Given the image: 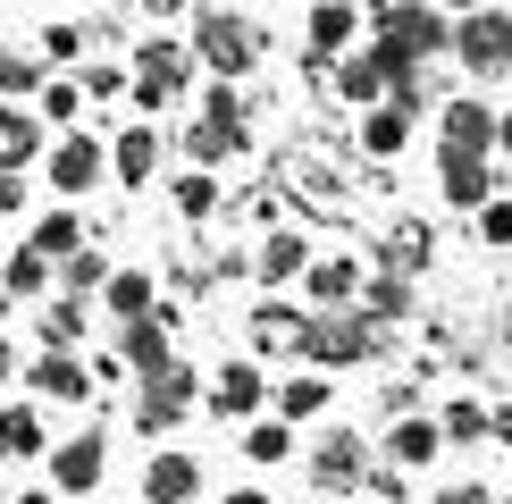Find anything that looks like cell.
Returning a JSON list of instances; mask_svg holds the SVG:
<instances>
[{"label": "cell", "mask_w": 512, "mask_h": 504, "mask_svg": "<svg viewBox=\"0 0 512 504\" xmlns=\"http://www.w3.org/2000/svg\"><path fill=\"white\" fill-rule=\"evenodd\" d=\"M101 471H110V437H101V429H76V437L51 446V488L59 496H93Z\"/></svg>", "instance_id": "7c38bea8"}, {"label": "cell", "mask_w": 512, "mask_h": 504, "mask_svg": "<svg viewBox=\"0 0 512 504\" xmlns=\"http://www.w3.org/2000/svg\"><path fill=\"white\" fill-rule=\"evenodd\" d=\"M84 328H93V311H84V294H42V345H84Z\"/></svg>", "instance_id": "83f0119b"}, {"label": "cell", "mask_w": 512, "mask_h": 504, "mask_svg": "<svg viewBox=\"0 0 512 504\" xmlns=\"http://www.w3.org/2000/svg\"><path fill=\"white\" fill-rule=\"evenodd\" d=\"M328 395H336V387H328V370H294V378H277V412H286L294 429L328 412Z\"/></svg>", "instance_id": "484cf974"}, {"label": "cell", "mask_w": 512, "mask_h": 504, "mask_svg": "<svg viewBox=\"0 0 512 504\" xmlns=\"http://www.w3.org/2000/svg\"><path fill=\"white\" fill-rule=\"evenodd\" d=\"M168 202H177V219H210L227 194H219V177H210V168H185V177L168 185Z\"/></svg>", "instance_id": "e575fe53"}, {"label": "cell", "mask_w": 512, "mask_h": 504, "mask_svg": "<svg viewBox=\"0 0 512 504\" xmlns=\"http://www.w3.org/2000/svg\"><path fill=\"white\" fill-rule=\"evenodd\" d=\"M26 244H42V252H51V261H68L76 244H93V227H84L76 210L59 202V210H42V219H34V236H26Z\"/></svg>", "instance_id": "d6a6232c"}, {"label": "cell", "mask_w": 512, "mask_h": 504, "mask_svg": "<svg viewBox=\"0 0 512 504\" xmlns=\"http://www.w3.org/2000/svg\"><path fill=\"white\" fill-rule=\"evenodd\" d=\"M118 362H126V378H160L177 362V303H160L152 320H126L118 328Z\"/></svg>", "instance_id": "ba28073f"}, {"label": "cell", "mask_w": 512, "mask_h": 504, "mask_svg": "<svg viewBox=\"0 0 512 504\" xmlns=\"http://www.w3.org/2000/svg\"><path fill=\"white\" fill-rule=\"evenodd\" d=\"M311 488L319 496H353V488H370V446H361L353 429H328L311 446Z\"/></svg>", "instance_id": "9c48e42d"}, {"label": "cell", "mask_w": 512, "mask_h": 504, "mask_svg": "<svg viewBox=\"0 0 512 504\" xmlns=\"http://www.w3.org/2000/svg\"><path fill=\"white\" fill-rule=\"evenodd\" d=\"M504 9H512V0H504Z\"/></svg>", "instance_id": "f5cc1de1"}, {"label": "cell", "mask_w": 512, "mask_h": 504, "mask_svg": "<svg viewBox=\"0 0 512 504\" xmlns=\"http://www.w3.org/2000/svg\"><path fill=\"white\" fill-rule=\"evenodd\" d=\"M445 9H454V17H462V9H487V0H445Z\"/></svg>", "instance_id": "681fc988"}, {"label": "cell", "mask_w": 512, "mask_h": 504, "mask_svg": "<svg viewBox=\"0 0 512 504\" xmlns=\"http://www.w3.org/2000/svg\"><path fill=\"white\" fill-rule=\"evenodd\" d=\"M437 504H496V488H479V479H462V488H445Z\"/></svg>", "instance_id": "b9f144b4"}, {"label": "cell", "mask_w": 512, "mask_h": 504, "mask_svg": "<svg viewBox=\"0 0 512 504\" xmlns=\"http://www.w3.org/2000/svg\"><path fill=\"white\" fill-rule=\"evenodd\" d=\"M0 286H9L17 303H42V294H59V261L42 244H9L0 252Z\"/></svg>", "instance_id": "44dd1931"}, {"label": "cell", "mask_w": 512, "mask_h": 504, "mask_svg": "<svg viewBox=\"0 0 512 504\" xmlns=\"http://www.w3.org/2000/svg\"><path fill=\"white\" fill-rule=\"evenodd\" d=\"M17 504H59V496H51V488H34V496H17Z\"/></svg>", "instance_id": "c3c4849f"}, {"label": "cell", "mask_w": 512, "mask_h": 504, "mask_svg": "<svg viewBox=\"0 0 512 504\" xmlns=\"http://www.w3.org/2000/svg\"><path fill=\"white\" fill-rule=\"evenodd\" d=\"M361 0H311L303 9V51H311V68H328V59H345L353 42H361Z\"/></svg>", "instance_id": "30bf717a"}, {"label": "cell", "mask_w": 512, "mask_h": 504, "mask_svg": "<svg viewBox=\"0 0 512 504\" xmlns=\"http://www.w3.org/2000/svg\"><path fill=\"white\" fill-rule=\"evenodd\" d=\"M437 420H445V446H487V404L479 395H454Z\"/></svg>", "instance_id": "d590c367"}, {"label": "cell", "mask_w": 512, "mask_h": 504, "mask_svg": "<svg viewBox=\"0 0 512 504\" xmlns=\"http://www.w3.org/2000/svg\"><path fill=\"white\" fill-rule=\"evenodd\" d=\"M437 454H445V420H429V412H395L387 420V462L395 471H429Z\"/></svg>", "instance_id": "ac0fdd59"}, {"label": "cell", "mask_w": 512, "mask_h": 504, "mask_svg": "<svg viewBox=\"0 0 512 504\" xmlns=\"http://www.w3.org/2000/svg\"><path fill=\"white\" fill-rule=\"evenodd\" d=\"M496 160H512V110L496 118Z\"/></svg>", "instance_id": "f6af8a7d"}, {"label": "cell", "mask_w": 512, "mask_h": 504, "mask_svg": "<svg viewBox=\"0 0 512 504\" xmlns=\"http://www.w3.org/2000/svg\"><path fill=\"white\" fill-rule=\"evenodd\" d=\"M9 378H26V362H17V345L0 336V387H9Z\"/></svg>", "instance_id": "ee69618b"}, {"label": "cell", "mask_w": 512, "mask_h": 504, "mask_svg": "<svg viewBox=\"0 0 512 504\" xmlns=\"http://www.w3.org/2000/svg\"><path fill=\"white\" fill-rule=\"evenodd\" d=\"M429 261H437V227H429V219H395L387 236H378V269H403V278H420Z\"/></svg>", "instance_id": "cb8c5ba5"}, {"label": "cell", "mask_w": 512, "mask_h": 504, "mask_svg": "<svg viewBox=\"0 0 512 504\" xmlns=\"http://www.w3.org/2000/svg\"><path fill=\"white\" fill-rule=\"evenodd\" d=\"M487 160L496 152H437V194L454 210H471V219H479V202H496V168Z\"/></svg>", "instance_id": "5bb4252c"}, {"label": "cell", "mask_w": 512, "mask_h": 504, "mask_svg": "<svg viewBox=\"0 0 512 504\" xmlns=\"http://www.w3.org/2000/svg\"><path fill=\"white\" fill-rule=\"evenodd\" d=\"M328 76H336V101H353V110H370V101H387V59L361 42V51L345 59H328Z\"/></svg>", "instance_id": "603a6c76"}, {"label": "cell", "mask_w": 512, "mask_h": 504, "mask_svg": "<svg viewBox=\"0 0 512 504\" xmlns=\"http://www.w3.org/2000/svg\"><path fill=\"white\" fill-rule=\"evenodd\" d=\"M194 59H202L210 76H236V84H244V76L269 59V34L252 26L244 9H227V0H219V9H202V17H194Z\"/></svg>", "instance_id": "3957f363"}, {"label": "cell", "mask_w": 512, "mask_h": 504, "mask_svg": "<svg viewBox=\"0 0 512 504\" xmlns=\"http://www.w3.org/2000/svg\"><path fill=\"white\" fill-rule=\"evenodd\" d=\"M303 328H311V311H277V303L252 311V345L261 353H303Z\"/></svg>", "instance_id": "f546056e"}, {"label": "cell", "mask_w": 512, "mask_h": 504, "mask_svg": "<svg viewBox=\"0 0 512 504\" xmlns=\"http://www.w3.org/2000/svg\"><path fill=\"white\" fill-rule=\"evenodd\" d=\"M202 454H185V446H160L152 462H143V504H194L202 496Z\"/></svg>", "instance_id": "9a60e30c"}, {"label": "cell", "mask_w": 512, "mask_h": 504, "mask_svg": "<svg viewBox=\"0 0 512 504\" xmlns=\"http://www.w3.org/2000/svg\"><path fill=\"white\" fill-rule=\"evenodd\" d=\"M202 395H210V387H202L185 362H168L160 378H135V437H168V429H185Z\"/></svg>", "instance_id": "5b68a950"}, {"label": "cell", "mask_w": 512, "mask_h": 504, "mask_svg": "<svg viewBox=\"0 0 512 504\" xmlns=\"http://www.w3.org/2000/svg\"><path fill=\"white\" fill-rule=\"evenodd\" d=\"M118 93H135V68H118V59H93V68H84V101H118Z\"/></svg>", "instance_id": "74e56055"}, {"label": "cell", "mask_w": 512, "mask_h": 504, "mask_svg": "<svg viewBox=\"0 0 512 504\" xmlns=\"http://www.w3.org/2000/svg\"><path fill=\"white\" fill-rule=\"evenodd\" d=\"M135 9H143V17H177L185 0H135Z\"/></svg>", "instance_id": "bcb514c9"}, {"label": "cell", "mask_w": 512, "mask_h": 504, "mask_svg": "<svg viewBox=\"0 0 512 504\" xmlns=\"http://www.w3.org/2000/svg\"><path fill=\"white\" fill-rule=\"evenodd\" d=\"M0 454H9V462L51 454V437H42V412H34V404H0Z\"/></svg>", "instance_id": "4316f807"}, {"label": "cell", "mask_w": 512, "mask_h": 504, "mask_svg": "<svg viewBox=\"0 0 512 504\" xmlns=\"http://www.w3.org/2000/svg\"><path fill=\"white\" fill-rule=\"evenodd\" d=\"M42 84H51V59H42V51H17V42H9V51H0V101H34Z\"/></svg>", "instance_id": "4dcf8cb0"}, {"label": "cell", "mask_w": 512, "mask_h": 504, "mask_svg": "<svg viewBox=\"0 0 512 504\" xmlns=\"http://www.w3.org/2000/svg\"><path fill=\"white\" fill-rule=\"evenodd\" d=\"M26 210V168H0V219H17Z\"/></svg>", "instance_id": "60d3db41"}, {"label": "cell", "mask_w": 512, "mask_h": 504, "mask_svg": "<svg viewBox=\"0 0 512 504\" xmlns=\"http://www.w3.org/2000/svg\"><path fill=\"white\" fill-rule=\"evenodd\" d=\"M311 261H319V252H311L303 227H269V236L252 244V278H261V286H303Z\"/></svg>", "instance_id": "2e32d148"}, {"label": "cell", "mask_w": 512, "mask_h": 504, "mask_svg": "<svg viewBox=\"0 0 512 504\" xmlns=\"http://www.w3.org/2000/svg\"><path fill=\"white\" fill-rule=\"evenodd\" d=\"M110 177L126 185V194L160 177V135H152L143 118H135V126H118V135H110Z\"/></svg>", "instance_id": "ffe728a7"}, {"label": "cell", "mask_w": 512, "mask_h": 504, "mask_svg": "<svg viewBox=\"0 0 512 504\" xmlns=\"http://www.w3.org/2000/svg\"><path fill=\"white\" fill-rule=\"evenodd\" d=\"M454 68L471 76V84L512 76V9H504V0H487V9H462V17H454Z\"/></svg>", "instance_id": "277c9868"}, {"label": "cell", "mask_w": 512, "mask_h": 504, "mask_svg": "<svg viewBox=\"0 0 512 504\" xmlns=\"http://www.w3.org/2000/svg\"><path fill=\"white\" fill-rule=\"evenodd\" d=\"M387 504H403V496H387Z\"/></svg>", "instance_id": "816d5d0a"}, {"label": "cell", "mask_w": 512, "mask_h": 504, "mask_svg": "<svg viewBox=\"0 0 512 504\" xmlns=\"http://www.w3.org/2000/svg\"><path fill=\"white\" fill-rule=\"evenodd\" d=\"M26 387L42 395V404H84L101 378H93V362H84L76 345H42L34 362H26Z\"/></svg>", "instance_id": "8fae6325"}, {"label": "cell", "mask_w": 512, "mask_h": 504, "mask_svg": "<svg viewBox=\"0 0 512 504\" xmlns=\"http://www.w3.org/2000/svg\"><path fill=\"white\" fill-rule=\"evenodd\" d=\"M9 303H17V294H9V286H0V320H9Z\"/></svg>", "instance_id": "f907efd6"}, {"label": "cell", "mask_w": 512, "mask_h": 504, "mask_svg": "<svg viewBox=\"0 0 512 504\" xmlns=\"http://www.w3.org/2000/svg\"><path fill=\"white\" fill-rule=\"evenodd\" d=\"M412 126H420V110L370 101V110H361V152H370V160H403V152H412Z\"/></svg>", "instance_id": "d6986e66"}, {"label": "cell", "mask_w": 512, "mask_h": 504, "mask_svg": "<svg viewBox=\"0 0 512 504\" xmlns=\"http://www.w3.org/2000/svg\"><path fill=\"white\" fill-rule=\"evenodd\" d=\"M126 68H135V93H126V101L152 118V110H177V101H194V68H202V59H194V42H185V34H143Z\"/></svg>", "instance_id": "6da1fadb"}, {"label": "cell", "mask_w": 512, "mask_h": 504, "mask_svg": "<svg viewBox=\"0 0 512 504\" xmlns=\"http://www.w3.org/2000/svg\"><path fill=\"white\" fill-rule=\"evenodd\" d=\"M361 311H370L378 328H395V320H412V278H403V269H378V278L361 286Z\"/></svg>", "instance_id": "f1b7e54d"}, {"label": "cell", "mask_w": 512, "mask_h": 504, "mask_svg": "<svg viewBox=\"0 0 512 504\" xmlns=\"http://www.w3.org/2000/svg\"><path fill=\"white\" fill-rule=\"evenodd\" d=\"M269 395H277V387H269L261 362H219V370H210V395H202V404L219 412V420H261Z\"/></svg>", "instance_id": "4fadbf2b"}, {"label": "cell", "mask_w": 512, "mask_h": 504, "mask_svg": "<svg viewBox=\"0 0 512 504\" xmlns=\"http://www.w3.org/2000/svg\"><path fill=\"white\" fill-rule=\"evenodd\" d=\"M59 286H68V294H101V286H110V261H101V244H76L68 261H59Z\"/></svg>", "instance_id": "8d00e7d4"}, {"label": "cell", "mask_w": 512, "mask_h": 504, "mask_svg": "<svg viewBox=\"0 0 512 504\" xmlns=\"http://www.w3.org/2000/svg\"><path fill=\"white\" fill-rule=\"evenodd\" d=\"M84 42H93L84 26H42V42H34V51L51 59V68H76V59H84Z\"/></svg>", "instance_id": "f35d334b"}, {"label": "cell", "mask_w": 512, "mask_h": 504, "mask_svg": "<svg viewBox=\"0 0 512 504\" xmlns=\"http://www.w3.org/2000/svg\"><path fill=\"white\" fill-rule=\"evenodd\" d=\"M378 353H387V328H378L361 303L311 311V328H303V362L311 370H361V362H378Z\"/></svg>", "instance_id": "7a4b0ae2"}, {"label": "cell", "mask_w": 512, "mask_h": 504, "mask_svg": "<svg viewBox=\"0 0 512 504\" xmlns=\"http://www.w3.org/2000/svg\"><path fill=\"white\" fill-rule=\"evenodd\" d=\"M51 135H42V110L26 101H0V168H42Z\"/></svg>", "instance_id": "7402d4cb"}, {"label": "cell", "mask_w": 512, "mask_h": 504, "mask_svg": "<svg viewBox=\"0 0 512 504\" xmlns=\"http://www.w3.org/2000/svg\"><path fill=\"white\" fill-rule=\"evenodd\" d=\"M219 504H269V496H261V488H227Z\"/></svg>", "instance_id": "7dc6e473"}, {"label": "cell", "mask_w": 512, "mask_h": 504, "mask_svg": "<svg viewBox=\"0 0 512 504\" xmlns=\"http://www.w3.org/2000/svg\"><path fill=\"white\" fill-rule=\"evenodd\" d=\"M34 110H42V126H76V118H84V76L51 68V84L34 93Z\"/></svg>", "instance_id": "836d02e7"}, {"label": "cell", "mask_w": 512, "mask_h": 504, "mask_svg": "<svg viewBox=\"0 0 512 504\" xmlns=\"http://www.w3.org/2000/svg\"><path fill=\"white\" fill-rule=\"evenodd\" d=\"M101 311H110L118 328H126V320H152V311H160V278H152V269H110Z\"/></svg>", "instance_id": "d4e9b609"}, {"label": "cell", "mask_w": 512, "mask_h": 504, "mask_svg": "<svg viewBox=\"0 0 512 504\" xmlns=\"http://www.w3.org/2000/svg\"><path fill=\"white\" fill-rule=\"evenodd\" d=\"M479 244H487V252H512V194L479 202Z\"/></svg>", "instance_id": "ab89813d"}, {"label": "cell", "mask_w": 512, "mask_h": 504, "mask_svg": "<svg viewBox=\"0 0 512 504\" xmlns=\"http://www.w3.org/2000/svg\"><path fill=\"white\" fill-rule=\"evenodd\" d=\"M101 177H110V143L84 135V126H59L51 152H42V185H51L59 202H76V194H93Z\"/></svg>", "instance_id": "8992f818"}, {"label": "cell", "mask_w": 512, "mask_h": 504, "mask_svg": "<svg viewBox=\"0 0 512 504\" xmlns=\"http://www.w3.org/2000/svg\"><path fill=\"white\" fill-rule=\"evenodd\" d=\"M328 504H336V496H328Z\"/></svg>", "instance_id": "db71d44e"}, {"label": "cell", "mask_w": 512, "mask_h": 504, "mask_svg": "<svg viewBox=\"0 0 512 504\" xmlns=\"http://www.w3.org/2000/svg\"><path fill=\"white\" fill-rule=\"evenodd\" d=\"M236 446H244V462H261V471H269V462H286V454H294V420H286V412L244 420V437H236Z\"/></svg>", "instance_id": "1f68e13d"}, {"label": "cell", "mask_w": 512, "mask_h": 504, "mask_svg": "<svg viewBox=\"0 0 512 504\" xmlns=\"http://www.w3.org/2000/svg\"><path fill=\"white\" fill-rule=\"evenodd\" d=\"M361 286H370V269H361L353 252H319V261L303 269L311 311H345V303H361Z\"/></svg>", "instance_id": "e0dca14e"}, {"label": "cell", "mask_w": 512, "mask_h": 504, "mask_svg": "<svg viewBox=\"0 0 512 504\" xmlns=\"http://www.w3.org/2000/svg\"><path fill=\"white\" fill-rule=\"evenodd\" d=\"M496 101H487L479 93V84H471V93H445L437 101V152H496Z\"/></svg>", "instance_id": "52a82bcc"}, {"label": "cell", "mask_w": 512, "mask_h": 504, "mask_svg": "<svg viewBox=\"0 0 512 504\" xmlns=\"http://www.w3.org/2000/svg\"><path fill=\"white\" fill-rule=\"evenodd\" d=\"M487 437H496V446H512V404H496V412H487Z\"/></svg>", "instance_id": "7bdbcfd3"}]
</instances>
